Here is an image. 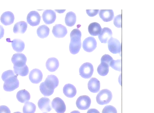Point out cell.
<instances>
[{"label":"cell","mask_w":154,"mask_h":113,"mask_svg":"<svg viewBox=\"0 0 154 113\" xmlns=\"http://www.w3.org/2000/svg\"><path fill=\"white\" fill-rule=\"evenodd\" d=\"M14 72L9 70L4 72L2 74V78L4 82L3 88L6 91H12L19 86V81Z\"/></svg>","instance_id":"6da1fadb"},{"label":"cell","mask_w":154,"mask_h":113,"mask_svg":"<svg viewBox=\"0 0 154 113\" xmlns=\"http://www.w3.org/2000/svg\"><path fill=\"white\" fill-rule=\"evenodd\" d=\"M112 98L111 92L108 89L102 90L96 97V101L100 105L108 104L111 101Z\"/></svg>","instance_id":"7a4b0ae2"},{"label":"cell","mask_w":154,"mask_h":113,"mask_svg":"<svg viewBox=\"0 0 154 113\" xmlns=\"http://www.w3.org/2000/svg\"><path fill=\"white\" fill-rule=\"evenodd\" d=\"M93 66L92 64L87 62L83 64L79 68L80 75L85 79H89L93 75Z\"/></svg>","instance_id":"3957f363"},{"label":"cell","mask_w":154,"mask_h":113,"mask_svg":"<svg viewBox=\"0 0 154 113\" xmlns=\"http://www.w3.org/2000/svg\"><path fill=\"white\" fill-rule=\"evenodd\" d=\"M97 43L95 38L92 37L86 38L83 41L82 47L86 52L90 53L92 52L97 47Z\"/></svg>","instance_id":"277c9868"},{"label":"cell","mask_w":154,"mask_h":113,"mask_svg":"<svg viewBox=\"0 0 154 113\" xmlns=\"http://www.w3.org/2000/svg\"><path fill=\"white\" fill-rule=\"evenodd\" d=\"M11 61L14 66L17 68L23 67L26 65L27 58L23 54L16 53L13 55Z\"/></svg>","instance_id":"5b68a950"},{"label":"cell","mask_w":154,"mask_h":113,"mask_svg":"<svg viewBox=\"0 0 154 113\" xmlns=\"http://www.w3.org/2000/svg\"><path fill=\"white\" fill-rule=\"evenodd\" d=\"M108 47L109 51L114 54H120L121 51V45L119 41L112 37L108 41Z\"/></svg>","instance_id":"8992f818"},{"label":"cell","mask_w":154,"mask_h":113,"mask_svg":"<svg viewBox=\"0 0 154 113\" xmlns=\"http://www.w3.org/2000/svg\"><path fill=\"white\" fill-rule=\"evenodd\" d=\"M91 100L89 97L84 95L79 97L77 100L76 105L78 108L81 110H85L90 107Z\"/></svg>","instance_id":"52a82bcc"},{"label":"cell","mask_w":154,"mask_h":113,"mask_svg":"<svg viewBox=\"0 0 154 113\" xmlns=\"http://www.w3.org/2000/svg\"><path fill=\"white\" fill-rule=\"evenodd\" d=\"M51 106L57 113H64L66 110V105L64 101L59 97H56L53 100Z\"/></svg>","instance_id":"ba28073f"},{"label":"cell","mask_w":154,"mask_h":113,"mask_svg":"<svg viewBox=\"0 0 154 113\" xmlns=\"http://www.w3.org/2000/svg\"><path fill=\"white\" fill-rule=\"evenodd\" d=\"M41 17L37 11H32L29 13L27 17V22L31 26H37L40 24Z\"/></svg>","instance_id":"9c48e42d"},{"label":"cell","mask_w":154,"mask_h":113,"mask_svg":"<svg viewBox=\"0 0 154 113\" xmlns=\"http://www.w3.org/2000/svg\"><path fill=\"white\" fill-rule=\"evenodd\" d=\"M82 47L81 39L77 38H70L69 50L70 53L75 55L79 52Z\"/></svg>","instance_id":"30bf717a"},{"label":"cell","mask_w":154,"mask_h":113,"mask_svg":"<svg viewBox=\"0 0 154 113\" xmlns=\"http://www.w3.org/2000/svg\"><path fill=\"white\" fill-rule=\"evenodd\" d=\"M42 17L45 24L50 25L55 21L56 19V13L53 10H46L43 12Z\"/></svg>","instance_id":"8fae6325"},{"label":"cell","mask_w":154,"mask_h":113,"mask_svg":"<svg viewBox=\"0 0 154 113\" xmlns=\"http://www.w3.org/2000/svg\"><path fill=\"white\" fill-rule=\"evenodd\" d=\"M38 106L41 111L44 112H49L52 110L51 100L48 97H43L39 100Z\"/></svg>","instance_id":"7c38bea8"},{"label":"cell","mask_w":154,"mask_h":113,"mask_svg":"<svg viewBox=\"0 0 154 113\" xmlns=\"http://www.w3.org/2000/svg\"><path fill=\"white\" fill-rule=\"evenodd\" d=\"M43 74L39 69L35 68L31 71L30 73L29 79L30 81L34 84H38L42 81Z\"/></svg>","instance_id":"4fadbf2b"},{"label":"cell","mask_w":154,"mask_h":113,"mask_svg":"<svg viewBox=\"0 0 154 113\" xmlns=\"http://www.w3.org/2000/svg\"><path fill=\"white\" fill-rule=\"evenodd\" d=\"M52 32L56 37L62 38L67 34V30L66 27L64 25L57 24L53 27Z\"/></svg>","instance_id":"5bb4252c"},{"label":"cell","mask_w":154,"mask_h":113,"mask_svg":"<svg viewBox=\"0 0 154 113\" xmlns=\"http://www.w3.org/2000/svg\"><path fill=\"white\" fill-rule=\"evenodd\" d=\"M48 88L54 90L59 85V81L58 78L54 75H48L44 82Z\"/></svg>","instance_id":"9a60e30c"},{"label":"cell","mask_w":154,"mask_h":113,"mask_svg":"<svg viewBox=\"0 0 154 113\" xmlns=\"http://www.w3.org/2000/svg\"><path fill=\"white\" fill-rule=\"evenodd\" d=\"M14 20V15L12 12L10 11L4 13L1 17V21L2 24L6 26L13 24Z\"/></svg>","instance_id":"2e32d148"},{"label":"cell","mask_w":154,"mask_h":113,"mask_svg":"<svg viewBox=\"0 0 154 113\" xmlns=\"http://www.w3.org/2000/svg\"><path fill=\"white\" fill-rule=\"evenodd\" d=\"M112 30L108 28H104L102 29L100 34L98 35V38L102 43H106L108 40L112 37Z\"/></svg>","instance_id":"e0dca14e"},{"label":"cell","mask_w":154,"mask_h":113,"mask_svg":"<svg viewBox=\"0 0 154 113\" xmlns=\"http://www.w3.org/2000/svg\"><path fill=\"white\" fill-rule=\"evenodd\" d=\"M101 19L104 22H108L113 20L114 18V13L112 10H101L99 13Z\"/></svg>","instance_id":"ac0fdd59"},{"label":"cell","mask_w":154,"mask_h":113,"mask_svg":"<svg viewBox=\"0 0 154 113\" xmlns=\"http://www.w3.org/2000/svg\"><path fill=\"white\" fill-rule=\"evenodd\" d=\"M100 82L97 79L95 78H91L88 83L89 90L94 93H97L100 90Z\"/></svg>","instance_id":"d6986e66"},{"label":"cell","mask_w":154,"mask_h":113,"mask_svg":"<svg viewBox=\"0 0 154 113\" xmlns=\"http://www.w3.org/2000/svg\"><path fill=\"white\" fill-rule=\"evenodd\" d=\"M59 66V61L55 58H49L47 61L46 66L48 70L51 72L56 71Z\"/></svg>","instance_id":"ffe728a7"},{"label":"cell","mask_w":154,"mask_h":113,"mask_svg":"<svg viewBox=\"0 0 154 113\" xmlns=\"http://www.w3.org/2000/svg\"><path fill=\"white\" fill-rule=\"evenodd\" d=\"M63 92L65 95L69 98L73 97L77 94L76 88L74 85L70 84H66L64 86Z\"/></svg>","instance_id":"44dd1931"},{"label":"cell","mask_w":154,"mask_h":113,"mask_svg":"<svg viewBox=\"0 0 154 113\" xmlns=\"http://www.w3.org/2000/svg\"><path fill=\"white\" fill-rule=\"evenodd\" d=\"M102 29L100 24L97 22L91 23L88 27V31L91 36H98L100 34Z\"/></svg>","instance_id":"7402d4cb"},{"label":"cell","mask_w":154,"mask_h":113,"mask_svg":"<svg viewBox=\"0 0 154 113\" xmlns=\"http://www.w3.org/2000/svg\"><path fill=\"white\" fill-rule=\"evenodd\" d=\"M17 98L18 101L21 103H25L30 100V95L29 92L26 90H21L17 92Z\"/></svg>","instance_id":"603a6c76"},{"label":"cell","mask_w":154,"mask_h":113,"mask_svg":"<svg viewBox=\"0 0 154 113\" xmlns=\"http://www.w3.org/2000/svg\"><path fill=\"white\" fill-rule=\"evenodd\" d=\"M27 23L25 22L20 21L18 22L14 25L13 31L15 34H24L27 30Z\"/></svg>","instance_id":"cb8c5ba5"},{"label":"cell","mask_w":154,"mask_h":113,"mask_svg":"<svg viewBox=\"0 0 154 113\" xmlns=\"http://www.w3.org/2000/svg\"><path fill=\"white\" fill-rule=\"evenodd\" d=\"M13 49L15 52L20 53L24 50L25 47V43L22 40L19 39H15L11 42Z\"/></svg>","instance_id":"d4e9b609"},{"label":"cell","mask_w":154,"mask_h":113,"mask_svg":"<svg viewBox=\"0 0 154 113\" xmlns=\"http://www.w3.org/2000/svg\"><path fill=\"white\" fill-rule=\"evenodd\" d=\"M65 22L67 26H73L76 22V15L72 12L67 13L65 18Z\"/></svg>","instance_id":"484cf974"},{"label":"cell","mask_w":154,"mask_h":113,"mask_svg":"<svg viewBox=\"0 0 154 113\" xmlns=\"http://www.w3.org/2000/svg\"><path fill=\"white\" fill-rule=\"evenodd\" d=\"M50 32L49 28L45 25L39 27L37 30V34L38 36L44 39L48 36Z\"/></svg>","instance_id":"4316f807"},{"label":"cell","mask_w":154,"mask_h":113,"mask_svg":"<svg viewBox=\"0 0 154 113\" xmlns=\"http://www.w3.org/2000/svg\"><path fill=\"white\" fill-rule=\"evenodd\" d=\"M109 65L104 62H101L98 66L97 69L98 73L100 75L102 76H106L109 72Z\"/></svg>","instance_id":"83f0119b"},{"label":"cell","mask_w":154,"mask_h":113,"mask_svg":"<svg viewBox=\"0 0 154 113\" xmlns=\"http://www.w3.org/2000/svg\"><path fill=\"white\" fill-rule=\"evenodd\" d=\"M14 73L17 75L24 77L28 75L29 70L28 67L26 65L23 67L17 68L14 66Z\"/></svg>","instance_id":"f1b7e54d"},{"label":"cell","mask_w":154,"mask_h":113,"mask_svg":"<svg viewBox=\"0 0 154 113\" xmlns=\"http://www.w3.org/2000/svg\"><path fill=\"white\" fill-rule=\"evenodd\" d=\"M36 109L35 105L31 102L26 103L23 108V113H35Z\"/></svg>","instance_id":"f546056e"},{"label":"cell","mask_w":154,"mask_h":113,"mask_svg":"<svg viewBox=\"0 0 154 113\" xmlns=\"http://www.w3.org/2000/svg\"><path fill=\"white\" fill-rule=\"evenodd\" d=\"M40 89L41 93L45 97H48L51 95L54 91V90L48 88L44 82L40 84Z\"/></svg>","instance_id":"4dcf8cb0"},{"label":"cell","mask_w":154,"mask_h":113,"mask_svg":"<svg viewBox=\"0 0 154 113\" xmlns=\"http://www.w3.org/2000/svg\"><path fill=\"white\" fill-rule=\"evenodd\" d=\"M109 66L114 70L121 71L122 70L121 60L118 59L112 60L109 65Z\"/></svg>","instance_id":"1f68e13d"},{"label":"cell","mask_w":154,"mask_h":113,"mask_svg":"<svg viewBox=\"0 0 154 113\" xmlns=\"http://www.w3.org/2000/svg\"><path fill=\"white\" fill-rule=\"evenodd\" d=\"M102 113H117L116 108L111 105H107L103 109Z\"/></svg>","instance_id":"d6a6232c"},{"label":"cell","mask_w":154,"mask_h":113,"mask_svg":"<svg viewBox=\"0 0 154 113\" xmlns=\"http://www.w3.org/2000/svg\"><path fill=\"white\" fill-rule=\"evenodd\" d=\"M114 24L116 27L119 28H122V15H117L114 18Z\"/></svg>","instance_id":"836d02e7"},{"label":"cell","mask_w":154,"mask_h":113,"mask_svg":"<svg viewBox=\"0 0 154 113\" xmlns=\"http://www.w3.org/2000/svg\"><path fill=\"white\" fill-rule=\"evenodd\" d=\"M113 60V58L110 56L105 54L102 57H101V62H104L107 64L109 66L110 63Z\"/></svg>","instance_id":"e575fe53"},{"label":"cell","mask_w":154,"mask_h":113,"mask_svg":"<svg viewBox=\"0 0 154 113\" xmlns=\"http://www.w3.org/2000/svg\"><path fill=\"white\" fill-rule=\"evenodd\" d=\"M99 11H100V10H86V12H87V14L89 16L91 17L96 16L98 14Z\"/></svg>","instance_id":"d590c367"},{"label":"cell","mask_w":154,"mask_h":113,"mask_svg":"<svg viewBox=\"0 0 154 113\" xmlns=\"http://www.w3.org/2000/svg\"><path fill=\"white\" fill-rule=\"evenodd\" d=\"M0 113H11L8 107L5 105H2L0 106Z\"/></svg>","instance_id":"8d00e7d4"},{"label":"cell","mask_w":154,"mask_h":113,"mask_svg":"<svg viewBox=\"0 0 154 113\" xmlns=\"http://www.w3.org/2000/svg\"><path fill=\"white\" fill-rule=\"evenodd\" d=\"M4 35V29L3 26L0 25V39L3 37Z\"/></svg>","instance_id":"74e56055"},{"label":"cell","mask_w":154,"mask_h":113,"mask_svg":"<svg viewBox=\"0 0 154 113\" xmlns=\"http://www.w3.org/2000/svg\"><path fill=\"white\" fill-rule=\"evenodd\" d=\"M87 113H100L97 110L95 109H91L88 110Z\"/></svg>","instance_id":"f35d334b"},{"label":"cell","mask_w":154,"mask_h":113,"mask_svg":"<svg viewBox=\"0 0 154 113\" xmlns=\"http://www.w3.org/2000/svg\"><path fill=\"white\" fill-rule=\"evenodd\" d=\"M70 113H80L79 111H77V110H74V111H72Z\"/></svg>","instance_id":"ab89813d"},{"label":"cell","mask_w":154,"mask_h":113,"mask_svg":"<svg viewBox=\"0 0 154 113\" xmlns=\"http://www.w3.org/2000/svg\"><path fill=\"white\" fill-rule=\"evenodd\" d=\"M14 113H22L20 112H15Z\"/></svg>","instance_id":"60d3db41"},{"label":"cell","mask_w":154,"mask_h":113,"mask_svg":"<svg viewBox=\"0 0 154 113\" xmlns=\"http://www.w3.org/2000/svg\"><path fill=\"white\" fill-rule=\"evenodd\" d=\"M43 113H47V112H43Z\"/></svg>","instance_id":"b9f144b4"}]
</instances>
